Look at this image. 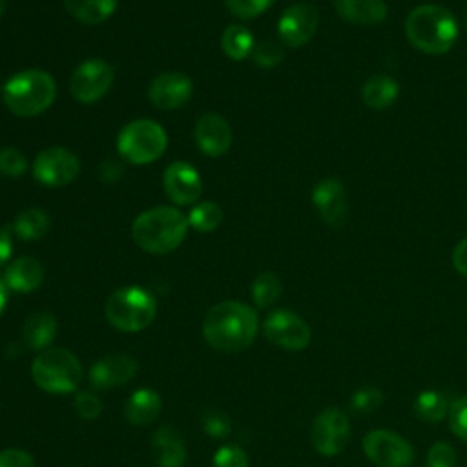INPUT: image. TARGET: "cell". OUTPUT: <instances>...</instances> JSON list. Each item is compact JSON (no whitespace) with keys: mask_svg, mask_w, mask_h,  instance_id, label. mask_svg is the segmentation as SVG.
Returning a JSON list of instances; mask_svg holds the SVG:
<instances>
[{"mask_svg":"<svg viewBox=\"0 0 467 467\" xmlns=\"http://www.w3.org/2000/svg\"><path fill=\"white\" fill-rule=\"evenodd\" d=\"M202 429L208 436L224 438L230 432V418L219 409H206L201 418Z\"/></svg>","mask_w":467,"mask_h":467,"instance_id":"obj_34","label":"cell"},{"mask_svg":"<svg viewBox=\"0 0 467 467\" xmlns=\"http://www.w3.org/2000/svg\"><path fill=\"white\" fill-rule=\"evenodd\" d=\"M33 381L46 392L66 394L77 390L82 368L78 359L64 348L42 350L31 365Z\"/></svg>","mask_w":467,"mask_h":467,"instance_id":"obj_6","label":"cell"},{"mask_svg":"<svg viewBox=\"0 0 467 467\" xmlns=\"http://www.w3.org/2000/svg\"><path fill=\"white\" fill-rule=\"evenodd\" d=\"M465 26H467V15H465Z\"/></svg>","mask_w":467,"mask_h":467,"instance_id":"obj_45","label":"cell"},{"mask_svg":"<svg viewBox=\"0 0 467 467\" xmlns=\"http://www.w3.org/2000/svg\"><path fill=\"white\" fill-rule=\"evenodd\" d=\"M55 334H57V321H55V316L49 312L31 314L22 327V337L31 350L46 348L53 341Z\"/></svg>","mask_w":467,"mask_h":467,"instance_id":"obj_24","label":"cell"},{"mask_svg":"<svg viewBox=\"0 0 467 467\" xmlns=\"http://www.w3.org/2000/svg\"><path fill=\"white\" fill-rule=\"evenodd\" d=\"M257 332V314L244 303L223 301L210 308L202 336L221 352H239L252 345Z\"/></svg>","mask_w":467,"mask_h":467,"instance_id":"obj_1","label":"cell"},{"mask_svg":"<svg viewBox=\"0 0 467 467\" xmlns=\"http://www.w3.org/2000/svg\"><path fill=\"white\" fill-rule=\"evenodd\" d=\"M456 451L443 441L434 443L427 452V467H456Z\"/></svg>","mask_w":467,"mask_h":467,"instance_id":"obj_37","label":"cell"},{"mask_svg":"<svg viewBox=\"0 0 467 467\" xmlns=\"http://www.w3.org/2000/svg\"><path fill=\"white\" fill-rule=\"evenodd\" d=\"M4 11H5V0H0V16L4 15Z\"/></svg>","mask_w":467,"mask_h":467,"instance_id":"obj_44","label":"cell"},{"mask_svg":"<svg viewBox=\"0 0 467 467\" xmlns=\"http://www.w3.org/2000/svg\"><path fill=\"white\" fill-rule=\"evenodd\" d=\"M13 230L24 241H38L49 230V217L42 208H27L15 217Z\"/></svg>","mask_w":467,"mask_h":467,"instance_id":"obj_27","label":"cell"},{"mask_svg":"<svg viewBox=\"0 0 467 467\" xmlns=\"http://www.w3.org/2000/svg\"><path fill=\"white\" fill-rule=\"evenodd\" d=\"M363 451L379 467H409L414 460L412 445L387 429L370 431L363 438Z\"/></svg>","mask_w":467,"mask_h":467,"instance_id":"obj_10","label":"cell"},{"mask_svg":"<svg viewBox=\"0 0 467 467\" xmlns=\"http://www.w3.org/2000/svg\"><path fill=\"white\" fill-rule=\"evenodd\" d=\"M0 467H35L31 454L20 449L0 451Z\"/></svg>","mask_w":467,"mask_h":467,"instance_id":"obj_40","label":"cell"},{"mask_svg":"<svg viewBox=\"0 0 467 467\" xmlns=\"http://www.w3.org/2000/svg\"><path fill=\"white\" fill-rule=\"evenodd\" d=\"M77 412L84 418V420H95L100 412H102V403L100 400L88 392V390H82V392H77L75 396V401H73Z\"/></svg>","mask_w":467,"mask_h":467,"instance_id":"obj_39","label":"cell"},{"mask_svg":"<svg viewBox=\"0 0 467 467\" xmlns=\"http://www.w3.org/2000/svg\"><path fill=\"white\" fill-rule=\"evenodd\" d=\"M153 460L159 467H182L186 447L181 432L171 425H162L153 434Z\"/></svg>","mask_w":467,"mask_h":467,"instance_id":"obj_19","label":"cell"},{"mask_svg":"<svg viewBox=\"0 0 467 467\" xmlns=\"http://www.w3.org/2000/svg\"><path fill=\"white\" fill-rule=\"evenodd\" d=\"M265 336L285 350H303L310 343V327L303 317L290 310H274L263 325Z\"/></svg>","mask_w":467,"mask_h":467,"instance_id":"obj_12","label":"cell"},{"mask_svg":"<svg viewBox=\"0 0 467 467\" xmlns=\"http://www.w3.org/2000/svg\"><path fill=\"white\" fill-rule=\"evenodd\" d=\"M213 467H248V458L237 445H224L215 452Z\"/></svg>","mask_w":467,"mask_h":467,"instance_id":"obj_38","label":"cell"},{"mask_svg":"<svg viewBox=\"0 0 467 467\" xmlns=\"http://www.w3.org/2000/svg\"><path fill=\"white\" fill-rule=\"evenodd\" d=\"M281 281L274 272H261L252 283V299L259 308H266L281 296Z\"/></svg>","mask_w":467,"mask_h":467,"instance_id":"obj_29","label":"cell"},{"mask_svg":"<svg viewBox=\"0 0 467 467\" xmlns=\"http://www.w3.org/2000/svg\"><path fill=\"white\" fill-rule=\"evenodd\" d=\"M223 221V210L217 202L204 201L195 204L188 213V224L197 232H212Z\"/></svg>","mask_w":467,"mask_h":467,"instance_id":"obj_30","label":"cell"},{"mask_svg":"<svg viewBox=\"0 0 467 467\" xmlns=\"http://www.w3.org/2000/svg\"><path fill=\"white\" fill-rule=\"evenodd\" d=\"M27 170L26 157L16 148L0 150V173L5 177H20Z\"/></svg>","mask_w":467,"mask_h":467,"instance_id":"obj_35","label":"cell"},{"mask_svg":"<svg viewBox=\"0 0 467 467\" xmlns=\"http://www.w3.org/2000/svg\"><path fill=\"white\" fill-rule=\"evenodd\" d=\"M11 250H13V244H11L9 232L0 228V266L7 263V259L11 257Z\"/></svg>","mask_w":467,"mask_h":467,"instance_id":"obj_42","label":"cell"},{"mask_svg":"<svg viewBox=\"0 0 467 467\" xmlns=\"http://www.w3.org/2000/svg\"><path fill=\"white\" fill-rule=\"evenodd\" d=\"M341 18L359 26H376L387 18V4L383 0H334Z\"/></svg>","mask_w":467,"mask_h":467,"instance_id":"obj_20","label":"cell"},{"mask_svg":"<svg viewBox=\"0 0 467 467\" xmlns=\"http://www.w3.org/2000/svg\"><path fill=\"white\" fill-rule=\"evenodd\" d=\"M117 2L119 0H64V5L78 22L93 26L108 20L117 9Z\"/></svg>","mask_w":467,"mask_h":467,"instance_id":"obj_25","label":"cell"},{"mask_svg":"<svg viewBox=\"0 0 467 467\" xmlns=\"http://www.w3.org/2000/svg\"><path fill=\"white\" fill-rule=\"evenodd\" d=\"M168 146L164 128L150 119H137L128 122L119 137L117 150L131 164H150L162 157Z\"/></svg>","mask_w":467,"mask_h":467,"instance_id":"obj_7","label":"cell"},{"mask_svg":"<svg viewBox=\"0 0 467 467\" xmlns=\"http://www.w3.org/2000/svg\"><path fill=\"white\" fill-rule=\"evenodd\" d=\"M350 438V423L347 414L341 409L327 407L321 410L310 431V440L314 449L323 456L339 454Z\"/></svg>","mask_w":467,"mask_h":467,"instance_id":"obj_9","label":"cell"},{"mask_svg":"<svg viewBox=\"0 0 467 467\" xmlns=\"http://www.w3.org/2000/svg\"><path fill=\"white\" fill-rule=\"evenodd\" d=\"M195 142L204 155L221 157L232 146V130L221 115L204 113L195 122Z\"/></svg>","mask_w":467,"mask_h":467,"instance_id":"obj_17","label":"cell"},{"mask_svg":"<svg viewBox=\"0 0 467 467\" xmlns=\"http://www.w3.org/2000/svg\"><path fill=\"white\" fill-rule=\"evenodd\" d=\"M275 0H224L228 11L241 20H250L265 13Z\"/></svg>","mask_w":467,"mask_h":467,"instance_id":"obj_32","label":"cell"},{"mask_svg":"<svg viewBox=\"0 0 467 467\" xmlns=\"http://www.w3.org/2000/svg\"><path fill=\"white\" fill-rule=\"evenodd\" d=\"M319 13L310 4H294L286 7L277 22V33L285 46L301 47L305 46L317 31Z\"/></svg>","mask_w":467,"mask_h":467,"instance_id":"obj_13","label":"cell"},{"mask_svg":"<svg viewBox=\"0 0 467 467\" xmlns=\"http://www.w3.org/2000/svg\"><path fill=\"white\" fill-rule=\"evenodd\" d=\"M400 93L398 82L389 75H372L361 88V100L370 109L390 108Z\"/></svg>","mask_w":467,"mask_h":467,"instance_id":"obj_22","label":"cell"},{"mask_svg":"<svg viewBox=\"0 0 467 467\" xmlns=\"http://www.w3.org/2000/svg\"><path fill=\"white\" fill-rule=\"evenodd\" d=\"M312 202L319 217L332 228L343 226V223L348 217L347 192L339 179H321L312 190Z\"/></svg>","mask_w":467,"mask_h":467,"instance_id":"obj_14","label":"cell"},{"mask_svg":"<svg viewBox=\"0 0 467 467\" xmlns=\"http://www.w3.org/2000/svg\"><path fill=\"white\" fill-rule=\"evenodd\" d=\"M449 427L463 441H467V396L456 400L449 409Z\"/></svg>","mask_w":467,"mask_h":467,"instance_id":"obj_36","label":"cell"},{"mask_svg":"<svg viewBox=\"0 0 467 467\" xmlns=\"http://www.w3.org/2000/svg\"><path fill=\"white\" fill-rule=\"evenodd\" d=\"M80 171V162L77 155L62 146H53L42 150L33 162L35 179L51 188H60L77 179Z\"/></svg>","mask_w":467,"mask_h":467,"instance_id":"obj_11","label":"cell"},{"mask_svg":"<svg viewBox=\"0 0 467 467\" xmlns=\"http://www.w3.org/2000/svg\"><path fill=\"white\" fill-rule=\"evenodd\" d=\"M188 217L173 206H155L135 217L131 235L137 246L150 254L175 250L188 232Z\"/></svg>","mask_w":467,"mask_h":467,"instance_id":"obj_3","label":"cell"},{"mask_svg":"<svg viewBox=\"0 0 467 467\" xmlns=\"http://www.w3.org/2000/svg\"><path fill=\"white\" fill-rule=\"evenodd\" d=\"M42 279H44V268H42L40 261H36L35 257L15 259L4 274V281H5L7 288H11L15 292H22V294H27V292L38 288Z\"/></svg>","mask_w":467,"mask_h":467,"instance_id":"obj_21","label":"cell"},{"mask_svg":"<svg viewBox=\"0 0 467 467\" xmlns=\"http://www.w3.org/2000/svg\"><path fill=\"white\" fill-rule=\"evenodd\" d=\"M157 306L153 296L140 286H124L115 290L106 301V319L122 332H139L155 317Z\"/></svg>","mask_w":467,"mask_h":467,"instance_id":"obj_5","label":"cell"},{"mask_svg":"<svg viewBox=\"0 0 467 467\" xmlns=\"http://www.w3.org/2000/svg\"><path fill=\"white\" fill-rule=\"evenodd\" d=\"M192 93H193L192 78L177 71L161 73L159 77L153 78L148 89L150 102L162 111H171L184 106L190 100Z\"/></svg>","mask_w":467,"mask_h":467,"instance_id":"obj_15","label":"cell"},{"mask_svg":"<svg viewBox=\"0 0 467 467\" xmlns=\"http://www.w3.org/2000/svg\"><path fill=\"white\" fill-rule=\"evenodd\" d=\"M447 398L438 390H421L414 401V412L421 421L436 423L449 412Z\"/></svg>","mask_w":467,"mask_h":467,"instance_id":"obj_28","label":"cell"},{"mask_svg":"<svg viewBox=\"0 0 467 467\" xmlns=\"http://www.w3.org/2000/svg\"><path fill=\"white\" fill-rule=\"evenodd\" d=\"M137 372V361L128 354H111L99 359L91 370L89 379L95 389H111L130 381Z\"/></svg>","mask_w":467,"mask_h":467,"instance_id":"obj_18","label":"cell"},{"mask_svg":"<svg viewBox=\"0 0 467 467\" xmlns=\"http://www.w3.org/2000/svg\"><path fill=\"white\" fill-rule=\"evenodd\" d=\"M383 401V392L376 387H361L359 390H356L350 398V407L354 412H359V414H367V412H372L376 410Z\"/></svg>","mask_w":467,"mask_h":467,"instance_id":"obj_31","label":"cell"},{"mask_svg":"<svg viewBox=\"0 0 467 467\" xmlns=\"http://www.w3.org/2000/svg\"><path fill=\"white\" fill-rule=\"evenodd\" d=\"M452 265L462 274L467 277V237H463L452 250Z\"/></svg>","mask_w":467,"mask_h":467,"instance_id":"obj_41","label":"cell"},{"mask_svg":"<svg viewBox=\"0 0 467 467\" xmlns=\"http://www.w3.org/2000/svg\"><path fill=\"white\" fill-rule=\"evenodd\" d=\"M57 95L55 78L42 69H26L7 78L2 88L4 104L18 117H35L46 111Z\"/></svg>","mask_w":467,"mask_h":467,"instance_id":"obj_4","label":"cell"},{"mask_svg":"<svg viewBox=\"0 0 467 467\" xmlns=\"http://www.w3.org/2000/svg\"><path fill=\"white\" fill-rule=\"evenodd\" d=\"M162 186L166 195L181 206L193 204L202 192V182L199 171L184 161L171 162L162 175Z\"/></svg>","mask_w":467,"mask_h":467,"instance_id":"obj_16","label":"cell"},{"mask_svg":"<svg viewBox=\"0 0 467 467\" xmlns=\"http://www.w3.org/2000/svg\"><path fill=\"white\" fill-rule=\"evenodd\" d=\"M255 46L252 31L243 24H232L223 31L221 47L232 60H243L252 55Z\"/></svg>","mask_w":467,"mask_h":467,"instance_id":"obj_26","label":"cell"},{"mask_svg":"<svg viewBox=\"0 0 467 467\" xmlns=\"http://www.w3.org/2000/svg\"><path fill=\"white\" fill-rule=\"evenodd\" d=\"M405 35L416 49L427 55H443L458 38V22L447 7L421 4L409 13Z\"/></svg>","mask_w":467,"mask_h":467,"instance_id":"obj_2","label":"cell"},{"mask_svg":"<svg viewBox=\"0 0 467 467\" xmlns=\"http://www.w3.org/2000/svg\"><path fill=\"white\" fill-rule=\"evenodd\" d=\"M285 57L283 47L274 40H263L254 46L252 58L259 67H274L277 66Z\"/></svg>","mask_w":467,"mask_h":467,"instance_id":"obj_33","label":"cell"},{"mask_svg":"<svg viewBox=\"0 0 467 467\" xmlns=\"http://www.w3.org/2000/svg\"><path fill=\"white\" fill-rule=\"evenodd\" d=\"M113 67L102 58H88L77 66L69 80V91L75 100L91 104L100 100L113 84Z\"/></svg>","mask_w":467,"mask_h":467,"instance_id":"obj_8","label":"cell"},{"mask_svg":"<svg viewBox=\"0 0 467 467\" xmlns=\"http://www.w3.org/2000/svg\"><path fill=\"white\" fill-rule=\"evenodd\" d=\"M161 412V398L151 389H139L135 390L124 409L126 420L131 425H148L151 423Z\"/></svg>","mask_w":467,"mask_h":467,"instance_id":"obj_23","label":"cell"},{"mask_svg":"<svg viewBox=\"0 0 467 467\" xmlns=\"http://www.w3.org/2000/svg\"><path fill=\"white\" fill-rule=\"evenodd\" d=\"M7 303V285L4 279H0V316L4 312V306Z\"/></svg>","mask_w":467,"mask_h":467,"instance_id":"obj_43","label":"cell"}]
</instances>
